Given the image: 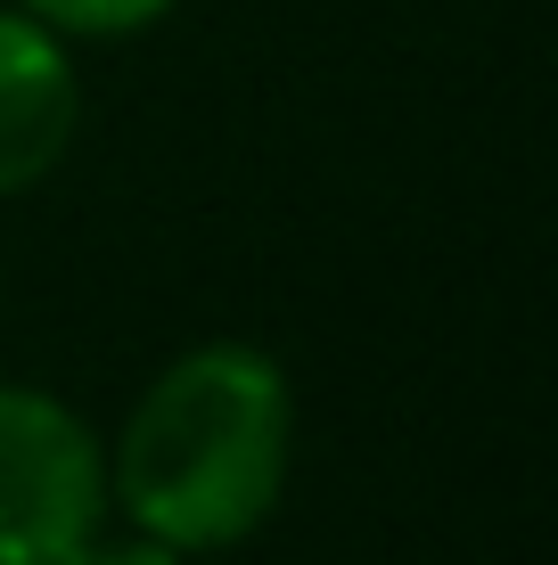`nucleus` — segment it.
<instances>
[{
    "label": "nucleus",
    "mask_w": 558,
    "mask_h": 565,
    "mask_svg": "<svg viewBox=\"0 0 558 565\" xmlns=\"http://www.w3.org/2000/svg\"><path fill=\"white\" fill-rule=\"evenodd\" d=\"M296 467V394L263 344H198L140 385L107 451V509L181 557L239 550L272 524Z\"/></svg>",
    "instance_id": "f257e3e1"
},
{
    "label": "nucleus",
    "mask_w": 558,
    "mask_h": 565,
    "mask_svg": "<svg viewBox=\"0 0 558 565\" xmlns=\"http://www.w3.org/2000/svg\"><path fill=\"white\" fill-rule=\"evenodd\" d=\"M107 516V451L74 402L0 385V565H74Z\"/></svg>",
    "instance_id": "f03ea898"
},
{
    "label": "nucleus",
    "mask_w": 558,
    "mask_h": 565,
    "mask_svg": "<svg viewBox=\"0 0 558 565\" xmlns=\"http://www.w3.org/2000/svg\"><path fill=\"white\" fill-rule=\"evenodd\" d=\"M83 131V74L74 50L25 9H0V198H25L66 164Z\"/></svg>",
    "instance_id": "7ed1b4c3"
},
{
    "label": "nucleus",
    "mask_w": 558,
    "mask_h": 565,
    "mask_svg": "<svg viewBox=\"0 0 558 565\" xmlns=\"http://www.w3.org/2000/svg\"><path fill=\"white\" fill-rule=\"evenodd\" d=\"M33 25H50L57 42H124V33H148L157 17H172L181 0H17Z\"/></svg>",
    "instance_id": "20e7f679"
},
{
    "label": "nucleus",
    "mask_w": 558,
    "mask_h": 565,
    "mask_svg": "<svg viewBox=\"0 0 558 565\" xmlns=\"http://www.w3.org/2000/svg\"><path fill=\"white\" fill-rule=\"evenodd\" d=\"M74 565H189V557L165 550V541H148V533H131V541H91Z\"/></svg>",
    "instance_id": "39448f33"
}]
</instances>
